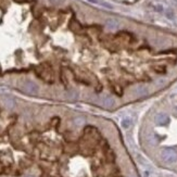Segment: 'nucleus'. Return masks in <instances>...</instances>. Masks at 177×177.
I'll list each match as a JSON object with an SVG mask.
<instances>
[{"mask_svg":"<svg viewBox=\"0 0 177 177\" xmlns=\"http://www.w3.org/2000/svg\"><path fill=\"white\" fill-rule=\"evenodd\" d=\"M161 158L166 163H174L177 161V152L174 149L165 148L161 152Z\"/></svg>","mask_w":177,"mask_h":177,"instance_id":"1","label":"nucleus"},{"mask_svg":"<svg viewBox=\"0 0 177 177\" xmlns=\"http://www.w3.org/2000/svg\"><path fill=\"white\" fill-rule=\"evenodd\" d=\"M22 89L25 91L26 93H29V95H36V93H38L39 91V87L37 86L35 83H33V81H25L24 84L22 85Z\"/></svg>","mask_w":177,"mask_h":177,"instance_id":"2","label":"nucleus"},{"mask_svg":"<svg viewBox=\"0 0 177 177\" xmlns=\"http://www.w3.org/2000/svg\"><path fill=\"white\" fill-rule=\"evenodd\" d=\"M87 1H89L90 3H93V5L103 7L105 8V9H110V10L113 9V5H111L108 1H104V0H87Z\"/></svg>","mask_w":177,"mask_h":177,"instance_id":"3","label":"nucleus"},{"mask_svg":"<svg viewBox=\"0 0 177 177\" xmlns=\"http://www.w3.org/2000/svg\"><path fill=\"white\" fill-rule=\"evenodd\" d=\"M156 123L158 125H166L168 123V116L164 113H159L156 116Z\"/></svg>","mask_w":177,"mask_h":177,"instance_id":"4","label":"nucleus"},{"mask_svg":"<svg viewBox=\"0 0 177 177\" xmlns=\"http://www.w3.org/2000/svg\"><path fill=\"white\" fill-rule=\"evenodd\" d=\"M101 103L104 105L105 108H112L113 104H114V100L110 96H104L101 99Z\"/></svg>","mask_w":177,"mask_h":177,"instance_id":"5","label":"nucleus"},{"mask_svg":"<svg viewBox=\"0 0 177 177\" xmlns=\"http://www.w3.org/2000/svg\"><path fill=\"white\" fill-rule=\"evenodd\" d=\"M132 124H133V120H132V117H129V116H125L122 120V122H121V126H122L124 129H128L129 127L132 126Z\"/></svg>","mask_w":177,"mask_h":177,"instance_id":"6","label":"nucleus"},{"mask_svg":"<svg viewBox=\"0 0 177 177\" xmlns=\"http://www.w3.org/2000/svg\"><path fill=\"white\" fill-rule=\"evenodd\" d=\"M135 91H136V93L138 96H144V95H146L148 90H147V88L144 85H139V86H137V88L135 89Z\"/></svg>","mask_w":177,"mask_h":177,"instance_id":"7","label":"nucleus"},{"mask_svg":"<svg viewBox=\"0 0 177 177\" xmlns=\"http://www.w3.org/2000/svg\"><path fill=\"white\" fill-rule=\"evenodd\" d=\"M117 22L115 21V20H112V19H110V20H108L107 21V26L109 27L110 29H115L117 27Z\"/></svg>","mask_w":177,"mask_h":177,"instance_id":"8","label":"nucleus"},{"mask_svg":"<svg viewBox=\"0 0 177 177\" xmlns=\"http://www.w3.org/2000/svg\"><path fill=\"white\" fill-rule=\"evenodd\" d=\"M5 104L7 105L9 109H12L13 107H14V101H13L12 99L8 98V99H6V100H5Z\"/></svg>","mask_w":177,"mask_h":177,"instance_id":"9","label":"nucleus"},{"mask_svg":"<svg viewBox=\"0 0 177 177\" xmlns=\"http://www.w3.org/2000/svg\"><path fill=\"white\" fill-rule=\"evenodd\" d=\"M75 124L77 125L84 124V120H83V119H76V120H75Z\"/></svg>","mask_w":177,"mask_h":177,"instance_id":"10","label":"nucleus"},{"mask_svg":"<svg viewBox=\"0 0 177 177\" xmlns=\"http://www.w3.org/2000/svg\"><path fill=\"white\" fill-rule=\"evenodd\" d=\"M27 177H33V176H27Z\"/></svg>","mask_w":177,"mask_h":177,"instance_id":"11","label":"nucleus"}]
</instances>
